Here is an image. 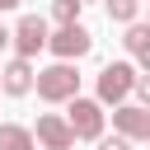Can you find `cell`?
Here are the masks:
<instances>
[{"label":"cell","instance_id":"cell-4","mask_svg":"<svg viewBox=\"0 0 150 150\" xmlns=\"http://www.w3.org/2000/svg\"><path fill=\"white\" fill-rule=\"evenodd\" d=\"M66 122H70L75 141H98V136H103V122H108V112H103V103H98V98H70V112H66Z\"/></svg>","mask_w":150,"mask_h":150},{"label":"cell","instance_id":"cell-13","mask_svg":"<svg viewBox=\"0 0 150 150\" xmlns=\"http://www.w3.org/2000/svg\"><path fill=\"white\" fill-rule=\"evenodd\" d=\"M98 150H131L127 136H98Z\"/></svg>","mask_w":150,"mask_h":150},{"label":"cell","instance_id":"cell-1","mask_svg":"<svg viewBox=\"0 0 150 150\" xmlns=\"http://www.w3.org/2000/svg\"><path fill=\"white\" fill-rule=\"evenodd\" d=\"M38 98L42 103H70L80 98V75H75V61H56L47 70H38Z\"/></svg>","mask_w":150,"mask_h":150},{"label":"cell","instance_id":"cell-14","mask_svg":"<svg viewBox=\"0 0 150 150\" xmlns=\"http://www.w3.org/2000/svg\"><path fill=\"white\" fill-rule=\"evenodd\" d=\"M136 98H141V108H150V75L136 80Z\"/></svg>","mask_w":150,"mask_h":150},{"label":"cell","instance_id":"cell-7","mask_svg":"<svg viewBox=\"0 0 150 150\" xmlns=\"http://www.w3.org/2000/svg\"><path fill=\"white\" fill-rule=\"evenodd\" d=\"M112 131L127 141H150V108H141V103L112 108Z\"/></svg>","mask_w":150,"mask_h":150},{"label":"cell","instance_id":"cell-6","mask_svg":"<svg viewBox=\"0 0 150 150\" xmlns=\"http://www.w3.org/2000/svg\"><path fill=\"white\" fill-rule=\"evenodd\" d=\"M33 136H38L42 150H70V145H75V131H70V122H66L61 112H38Z\"/></svg>","mask_w":150,"mask_h":150},{"label":"cell","instance_id":"cell-5","mask_svg":"<svg viewBox=\"0 0 150 150\" xmlns=\"http://www.w3.org/2000/svg\"><path fill=\"white\" fill-rule=\"evenodd\" d=\"M9 33H14V38H9V47H14V56H23V61H33V56L47 47V38H52L47 19H38V14H23Z\"/></svg>","mask_w":150,"mask_h":150},{"label":"cell","instance_id":"cell-8","mask_svg":"<svg viewBox=\"0 0 150 150\" xmlns=\"http://www.w3.org/2000/svg\"><path fill=\"white\" fill-rule=\"evenodd\" d=\"M33 84H38V70H33V61H23V56H14V61L0 70V89H5L9 98L33 94Z\"/></svg>","mask_w":150,"mask_h":150},{"label":"cell","instance_id":"cell-12","mask_svg":"<svg viewBox=\"0 0 150 150\" xmlns=\"http://www.w3.org/2000/svg\"><path fill=\"white\" fill-rule=\"evenodd\" d=\"M145 42H150V23H127V38H122V47H127V52L136 56V52H141Z\"/></svg>","mask_w":150,"mask_h":150},{"label":"cell","instance_id":"cell-3","mask_svg":"<svg viewBox=\"0 0 150 150\" xmlns=\"http://www.w3.org/2000/svg\"><path fill=\"white\" fill-rule=\"evenodd\" d=\"M47 52H52L56 61H80V56L94 52V33H89L84 23H61V28L47 38Z\"/></svg>","mask_w":150,"mask_h":150},{"label":"cell","instance_id":"cell-9","mask_svg":"<svg viewBox=\"0 0 150 150\" xmlns=\"http://www.w3.org/2000/svg\"><path fill=\"white\" fill-rule=\"evenodd\" d=\"M0 150H38V136L19 122H5L0 127Z\"/></svg>","mask_w":150,"mask_h":150},{"label":"cell","instance_id":"cell-19","mask_svg":"<svg viewBox=\"0 0 150 150\" xmlns=\"http://www.w3.org/2000/svg\"><path fill=\"white\" fill-rule=\"evenodd\" d=\"M0 94H5V89H0Z\"/></svg>","mask_w":150,"mask_h":150},{"label":"cell","instance_id":"cell-15","mask_svg":"<svg viewBox=\"0 0 150 150\" xmlns=\"http://www.w3.org/2000/svg\"><path fill=\"white\" fill-rule=\"evenodd\" d=\"M136 66H141V75H150V42H145V47L136 52Z\"/></svg>","mask_w":150,"mask_h":150},{"label":"cell","instance_id":"cell-16","mask_svg":"<svg viewBox=\"0 0 150 150\" xmlns=\"http://www.w3.org/2000/svg\"><path fill=\"white\" fill-rule=\"evenodd\" d=\"M9 38H14V33H9V28H5V23H0V52H5V47H9Z\"/></svg>","mask_w":150,"mask_h":150},{"label":"cell","instance_id":"cell-10","mask_svg":"<svg viewBox=\"0 0 150 150\" xmlns=\"http://www.w3.org/2000/svg\"><path fill=\"white\" fill-rule=\"evenodd\" d=\"M103 9H108V19H112V23H136L141 0H103Z\"/></svg>","mask_w":150,"mask_h":150},{"label":"cell","instance_id":"cell-18","mask_svg":"<svg viewBox=\"0 0 150 150\" xmlns=\"http://www.w3.org/2000/svg\"><path fill=\"white\" fill-rule=\"evenodd\" d=\"M84 5H89V0H84Z\"/></svg>","mask_w":150,"mask_h":150},{"label":"cell","instance_id":"cell-17","mask_svg":"<svg viewBox=\"0 0 150 150\" xmlns=\"http://www.w3.org/2000/svg\"><path fill=\"white\" fill-rule=\"evenodd\" d=\"M19 5H23V0H0V14H5V9H19Z\"/></svg>","mask_w":150,"mask_h":150},{"label":"cell","instance_id":"cell-2","mask_svg":"<svg viewBox=\"0 0 150 150\" xmlns=\"http://www.w3.org/2000/svg\"><path fill=\"white\" fill-rule=\"evenodd\" d=\"M136 66L131 61H108L103 70H98V103H112V108H122L127 103V94H136Z\"/></svg>","mask_w":150,"mask_h":150},{"label":"cell","instance_id":"cell-11","mask_svg":"<svg viewBox=\"0 0 150 150\" xmlns=\"http://www.w3.org/2000/svg\"><path fill=\"white\" fill-rule=\"evenodd\" d=\"M80 9H84V0H52V19H56V28H61V23H80Z\"/></svg>","mask_w":150,"mask_h":150}]
</instances>
